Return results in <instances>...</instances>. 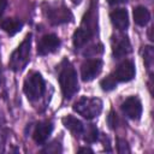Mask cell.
<instances>
[{
    "label": "cell",
    "mask_w": 154,
    "mask_h": 154,
    "mask_svg": "<svg viewBox=\"0 0 154 154\" xmlns=\"http://www.w3.org/2000/svg\"><path fill=\"white\" fill-rule=\"evenodd\" d=\"M58 79H59L60 88H61L64 97L70 100L78 91L77 73H76L73 66L70 64V61H67V60L63 61Z\"/></svg>",
    "instance_id": "obj_1"
},
{
    "label": "cell",
    "mask_w": 154,
    "mask_h": 154,
    "mask_svg": "<svg viewBox=\"0 0 154 154\" xmlns=\"http://www.w3.org/2000/svg\"><path fill=\"white\" fill-rule=\"evenodd\" d=\"M30 47H31V34H28L23 42L17 47V49L11 54L8 66L14 72L22 71L30 59Z\"/></svg>",
    "instance_id": "obj_2"
},
{
    "label": "cell",
    "mask_w": 154,
    "mask_h": 154,
    "mask_svg": "<svg viewBox=\"0 0 154 154\" xmlns=\"http://www.w3.org/2000/svg\"><path fill=\"white\" fill-rule=\"evenodd\" d=\"M73 111L85 119H94L102 111V101L99 97L83 96L73 105Z\"/></svg>",
    "instance_id": "obj_3"
},
{
    "label": "cell",
    "mask_w": 154,
    "mask_h": 154,
    "mask_svg": "<svg viewBox=\"0 0 154 154\" xmlns=\"http://www.w3.org/2000/svg\"><path fill=\"white\" fill-rule=\"evenodd\" d=\"M24 94L30 101L38 100L45 93V81L38 72H31L24 81Z\"/></svg>",
    "instance_id": "obj_4"
},
{
    "label": "cell",
    "mask_w": 154,
    "mask_h": 154,
    "mask_svg": "<svg viewBox=\"0 0 154 154\" xmlns=\"http://www.w3.org/2000/svg\"><path fill=\"white\" fill-rule=\"evenodd\" d=\"M101 70H102V60L89 59L84 61L81 66V77L84 82H90L96 76L100 75Z\"/></svg>",
    "instance_id": "obj_5"
},
{
    "label": "cell",
    "mask_w": 154,
    "mask_h": 154,
    "mask_svg": "<svg viewBox=\"0 0 154 154\" xmlns=\"http://www.w3.org/2000/svg\"><path fill=\"white\" fill-rule=\"evenodd\" d=\"M122 111L128 118L138 120L142 114V103L137 96H129L122 103Z\"/></svg>",
    "instance_id": "obj_6"
},
{
    "label": "cell",
    "mask_w": 154,
    "mask_h": 154,
    "mask_svg": "<svg viewBox=\"0 0 154 154\" xmlns=\"http://www.w3.org/2000/svg\"><path fill=\"white\" fill-rule=\"evenodd\" d=\"M60 46V40L55 34H47L41 37L37 45V53L40 55H47L55 52Z\"/></svg>",
    "instance_id": "obj_7"
},
{
    "label": "cell",
    "mask_w": 154,
    "mask_h": 154,
    "mask_svg": "<svg viewBox=\"0 0 154 154\" xmlns=\"http://www.w3.org/2000/svg\"><path fill=\"white\" fill-rule=\"evenodd\" d=\"M131 52V45L129 42V38L124 35H117L112 38V53L113 57L119 59L125 55H128Z\"/></svg>",
    "instance_id": "obj_8"
},
{
    "label": "cell",
    "mask_w": 154,
    "mask_h": 154,
    "mask_svg": "<svg viewBox=\"0 0 154 154\" xmlns=\"http://www.w3.org/2000/svg\"><path fill=\"white\" fill-rule=\"evenodd\" d=\"M114 77L117 82H129L135 77V65L131 60H124L120 63L116 71H114Z\"/></svg>",
    "instance_id": "obj_9"
},
{
    "label": "cell",
    "mask_w": 154,
    "mask_h": 154,
    "mask_svg": "<svg viewBox=\"0 0 154 154\" xmlns=\"http://www.w3.org/2000/svg\"><path fill=\"white\" fill-rule=\"evenodd\" d=\"M48 19L52 24H61V23H66L70 22L72 19V14L69 11V8L66 7H54V8H49L48 10Z\"/></svg>",
    "instance_id": "obj_10"
},
{
    "label": "cell",
    "mask_w": 154,
    "mask_h": 154,
    "mask_svg": "<svg viewBox=\"0 0 154 154\" xmlns=\"http://www.w3.org/2000/svg\"><path fill=\"white\" fill-rule=\"evenodd\" d=\"M52 131H53V124H52V122H48V120L40 122L36 125V128L34 130V134H32L35 142L38 143V144H43L48 140V137L51 136Z\"/></svg>",
    "instance_id": "obj_11"
},
{
    "label": "cell",
    "mask_w": 154,
    "mask_h": 154,
    "mask_svg": "<svg viewBox=\"0 0 154 154\" xmlns=\"http://www.w3.org/2000/svg\"><path fill=\"white\" fill-rule=\"evenodd\" d=\"M109 18L113 26H116L120 31L126 30V28L129 26V14L125 8H117L112 11L109 14Z\"/></svg>",
    "instance_id": "obj_12"
},
{
    "label": "cell",
    "mask_w": 154,
    "mask_h": 154,
    "mask_svg": "<svg viewBox=\"0 0 154 154\" xmlns=\"http://www.w3.org/2000/svg\"><path fill=\"white\" fill-rule=\"evenodd\" d=\"M94 32H91L90 30H88L87 28L84 26H81L78 28L75 32H73V37H72V42H73V46L76 48H79L82 46H84L91 37H93Z\"/></svg>",
    "instance_id": "obj_13"
},
{
    "label": "cell",
    "mask_w": 154,
    "mask_h": 154,
    "mask_svg": "<svg viewBox=\"0 0 154 154\" xmlns=\"http://www.w3.org/2000/svg\"><path fill=\"white\" fill-rule=\"evenodd\" d=\"M1 29L7 32L10 36H13L16 35L17 32H19L23 28V22L17 19V18H7V19H4L0 24Z\"/></svg>",
    "instance_id": "obj_14"
},
{
    "label": "cell",
    "mask_w": 154,
    "mask_h": 154,
    "mask_svg": "<svg viewBox=\"0 0 154 154\" xmlns=\"http://www.w3.org/2000/svg\"><path fill=\"white\" fill-rule=\"evenodd\" d=\"M63 124H64V126H65L67 130H70V131H71L73 135H76V136L82 135L83 129H84L83 123H82L79 119L75 118L73 116H66V117H64V118H63Z\"/></svg>",
    "instance_id": "obj_15"
},
{
    "label": "cell",
    "mask_w": 154,
    "mask_h": 154,
    "mask_svg": "<svg viewBox=\"0 0 154 154\" xmlns=\"http://www.w3.org/2000/svg\"><path fill=\"white\" fill-rule=\"evenodd\" d=\"M134 19L137 25L144 26L150 19V13L144 6H137L134 8Z\"/></svg>",
    "instance_id": "obj_16"
},
{
    "label": "cell",
    "mask_w": 154,
    "mask_h": 154,
    "mask_svg": "<svg viewBox=\"0 0 154 154\" xmlns=\"http://www.w3.org/2000/svg\"><path fill=\"white\" fill-rule=\"evenodd\" d=\"M82 135H83V140L87 143H93V142L97 141L99 131H97V129L94 124H89V125H87V128L83 129Z\"/></svg>",
    "instance_id": "obj_17"
},
{
    "label": "cell",
    "mask_w": 154,
    "mask_h": 154,
    "mask_svg": "<svg viewBox=\"0 0 154 154\" xmlns=\"http://www.w3.org/2000/svg\"><path fill=\"white\" fill-rule=\"evenodd\" d=\"M100 85H101L102 90H105V91L113 90L116 88V85H117V79H116L114 75H108L106 78H103L100 82Z\"/></svg>",
    "instance_id": "obj_18"
},
{
    "label": "cell",
    "mask_w": 154,
    "mask_h": 154,
    "mask_svg": "<svg viewBox=\"0 0 154 154\" xmlns=\"http://www.w3.org/2000/svg\"><path fill=\"white\" fill-rule=\"evenodd\" d=\"M143 60H144V64L147 65L148 70L152 69L153 66V60H154V52H153V48L150 46H147L144 47V52H143Z\"/></svg>",
    "instance_id": "obj_19"
},
{
    "label": "cell",
    "mask_w": 154,
    "mask_h": 154,
    "mask_svg": "<svg viewBox=\"0 0 154 154\" xmlns=\"http://www.w3.org/2000/svg\"><path fill=\"white\" fill-rule=\"evenodd\" d=\"M42 152L43 153H58V152H61V147L57 141H54L49 146H47L45 149H42Z\"/></svg>",
    "instance_id": "obj_20"
},
{
    "label": "cell",
    "mask_w": 154,
    "mask_h": 154,
    "mask_svg": "<svg viewBox=\"0 0 154 154\" xmlns=\"http://www.w3.org/2000/svg\"><path fill=\"white\" fill-rule=\"evenodd\" d=\"M117 148H118V152L119 153H130V148L128 146V142L125 140H122V138H118L117 141Z\"/></svg>",
    "instance_id": "obj_21"
},
{
    "label": "cell",
    "mask_w": 154,
    "mask_h": 154,
    "mask_svg": "<svg viewBox=\"0 0 154 154\" xmlns=\"http://www.w3.org/2000/svg\"><path fill=\"white\" fill-rule=\"evenodd\" d=\"M107 122H108L109 128H111V129H114V128L117 126V114H114L113 112H111L109 116H108Z\"/></svg>",
    "instance_id": "obj_22"
},
{
    "label": "cell",
    "mask_w": 154,
    "mask_h": 154,
    "mask_svg": "<svg viewBox=\"0 0 154 154\" xmlns=\"http://www.w3.org/2000/svg\"><path fill=\"white\" fill-rule=\"evenodd\" d=\"M6 6H7V0H0V18L2 17V14L5 12Z\"/></svg>",
    "instance_id": "obj_23"
},
{
    "label": "cell",
    "mask_w": 154,
    "mask_h": 154,
    "mask_svg": "<svg viewBox=\"0 0 154 154\" xmlns=\"http://www.w3.org/2000/svg\"><path fill=\"white\" fill-rule=\"evenodd\" d=\"M107 2L109 5H120V4H125L126 0H107Z\"/></svg>",
    "instance_id": "obj_24"
},
{
    "label": "cell",
    "mask_w": 154,
    "mask_h": 154,
    "mask_svg": "<svg viewBox=\"0 0 154 154\" xmlns=\"http://www.w3.org/2000/svg\"><path fill=\"white\" fill-rule=\"evenodd\" d=\"M78 152L79 153H93V149H90L88 147H82V148L78 149Z\"/></svg>",
    "instance_id": "obj_25"
},
{
    "label": "cell",
    "mask_w": 154,
    "mask_h": 154,
    "mask_svg": "<svg viewBox=\"0 0 154 154\" xmlns=\"http://www.w3.org/2000/svg\"><path fill=\"white\" fill-rule=\"evenodd\" d=\"M4 146H5V141H4V137L0 136V153L4 152Z\"/></svg>",
    "instance_id": "obj_26"
},
{
    "label": "cell",
    "mask_w": 154,
    "mask_h": 154,
    "mask_svg": "<svg viewBox=\"0 0 154 154\" xmlns=\"http://www.w3.org/2000/svg\"><path fill=\"white\" fill-rule=\"evenodd\" d=\"M72 1V4H75V5H78L79 2H81V0H71Z\"/></svg>",
    "instance_id": "obj_27"
},
{
    "label": "cell",
    "mask_w": 154,
    "mask_h": 154,
    "mask_svg": "<svg viewBox=\"0 0 154 154\" xmlns=\"http://www.w3.org/2000/svg\"><path fill=\"white\" fill-rule=\"evenodd\" d=\"M0 84H1V69H0Z\"/></svg>",
    "instance_id": "obj_28"
}]
</instances>
